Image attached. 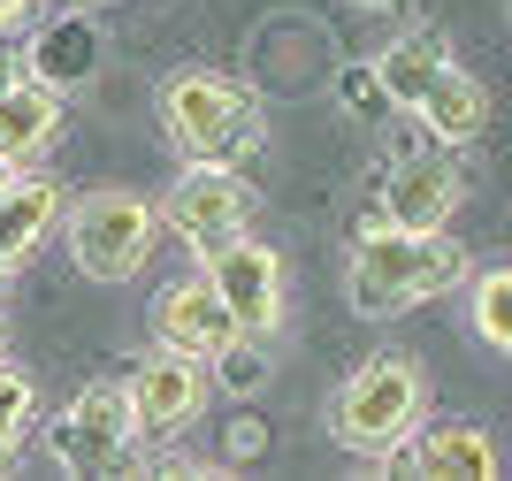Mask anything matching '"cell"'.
Masks as SVG:
<instances>
[{"label":"cell","mask_w":512,"mask_h":481,"mask_svg":"<svg viewBox=\"0 0 512 481\" xmlns=\"http://www.w3.org/2000/svg\"><path fill=\"white\" fill-rule=\"evenodd\" d=\"M467 268H474V252L451 230H398L390 214H375V222L352 230L344 298H352L360 321H390V314H406V306H421V298L459 291Z\"/></svg>","instance_id":"1"},{"label":"cell","mask_w":512,"mask_h":481,"mask_svg":"<svg viewBox=\"0 0 512 481\" xmlns=\"http://www.w3.org/2000/svg\"><path fill=\"white\" fill-rule=\"evenodd\" d=\"M153 115H161V130H169V146L184 153V161L245 168L268 146V107H260V92L245 77H230V69H176V77H161Z\"/></svg>","instance_id":"2"},{"label":"cell","mask_w":512,"mask_h":481,"mask_svg":"<svg viewBox=\"0 0 512 481\" xmlns=\"http://www.w3.org/2000/svg\"><path fill=\"white\" fill-rule=\"evenodd\" d=\"M329 443L337 451H352V459H375V451H390V443H406L413 428L428 420V375L421 359L406 352H375L367 367H352V375L337 382V398H329Z\"/></svg>","instance_id":"3"},{"label":"cell","mask_w":512,"mask_h":481,"mask_svg":"<svg viewBox=\"0 0 512 481\" xmlns=\"http://www.w3.org/2000/svg\"><path fill=\"white\" fill-rule=\"evenodd\" d=\"M153 237H161V207L146 191H85L69 207V260L92 283H130V275L153 260Z\"/></svg>","instance_id":"4"},{"label":"cell","mask_w":512,"mask_h":481,"mask_svg":"<svg viewBox=\"0 0 512 481\" xmlns=\"http://www.w3.org/2000/svg\"><path fill=\"white\" fill-rule=\"evenodd\" d=\"M253 207H260V191L245 168L230 161H192L184 176H176V191L161 199V230H176L184 245L207 260V252H222L230 237L253 230Z\"/></svg>","instance_id":"5"},{"label":"cell","mask_w":512,"mask_h":481,"mask_svg":"<svg viewBox=\"0 0 512 481\" xmlns=\"http://www.w3.org/2000/svg\"><path fill=\"white\" fill-rule=\"evenodd\" d=\"M54 466L62 474H85V481H100V474H123L130 466V443H138V413H130V382H115V375H100V382H85L77 398H69V413L54 420Z\"/></svg>","instance_id":"6"},{"label":"cell","mask_w":512,"mask_h":481,"mask_svg":"<svg viewBox=\"0 0 512 481\" xmlns=\"http://www.w3.org/2000/svg\"><path fill=\"white\" fill-rule=\"evenodd\" d=\"M130 413H138V443H176V436H192L199 413H207V367L184 352H161L153 344V359H138L130 367Z\"/></svg>","instance_id":"7"},{"label":"cell","mask_w":512,"mask_h":481,"mask_svg":"<svg viewBox=\"0 0 512 481\" xmlns=\"http://www.w3.org/2000/svg\"><path fill=\"white\" fill-rule=\"evenodd\" d=\"M207 283L222 291L237 336H260V344H268V336L283 329V260H276V245H260L253 230L230 237L222 252H207Z\"/></svg>","instance_id":"8"},{"label":"cell","mask_w":512,"mask_h":481,"mask_svg":"<svg viewBox=\"0 0 512 481\" xmlns=\"http://www.w3.org/2000/svg\"><path fill=\"white\" fill-rule=\"evenodd\" d=\"M390 481H490L497 474V436L482 420H436V428H413L406 443L375 451Z\"/></svg>","instance_id":"9"},{"label":"cell","mask_w":512,"mask_h":481,"mask_svg":"<svg viewBox=\"0 0 512 481\" xmlns=\"http://www.w3.org/2000/svg\"><path fill=\"white\" fill-rule=\"evenodd\" d=\"M459 191H467V176L451 168V146H413L390 161L383 176V214L398 222V230H451V214H459Z\"/></svg>","instance_id":"10"},{"label":"cell","mask_w":512,"mask_h":481,"mask_svg":"<svg viewBox=\"0 0 512 481\" xmlns=\"http://www.w3.org/2000/svg\"><path fill=\"white\" fill-rule=\"evenodd\" d=\"M146 321H153V344H161V352H184V359H199V367L237 336V321H230V306H222V291L207 283V268L161 283Z\"/></svg>","instance_id":"11"},{"label":"cell","mask_w":512,"mask_h":481,"mask_svg":"<svg viewBox=\"0 0 512 481\" xmlns=\"http://www.w3.org/2000/svg\"><path fill=\"white\" fill-rule=\"evenodd\" d=\"M100 23L92 16H69V8H54V16H39L31 23V39H23V77H39V84H54V92H77V84H92L100 77Z\"/></svg>","instance_id":"12"},{"label":"cell","mask_w":512,"mask_h":481,"mask_svg":"<svg viewBox=\"0 0 512 481\" xmlns=\"http://www.w3.org/2000/svg\"><path fill=\"white\" fill-rule=\"evenodd\" d=\"M54 214H62V184L54 176H16V184L0 191V291L31 268V252L54 230Z\"/></svg>","instance_id":"13"},{"label":"cell","mask_w":512,"mask_h":481,"mask_svg":"<svg viewBox=\"0 0 512 481\" xmlns=\"http://www.w3.org/2000/svg\"><path fill=\"white\" fill-rule=\"evenodd\" d=\"M413 115H421V130L436 138V146L459 153V146H474V138L490 130V84L474 77V69L444 62V77L421 92V107H413Z\"/></svg>","instance_id":"14"},{"label":"cell","mask_w":512,"mask_h":481,"mask_svg":"<svg viewBox=\"0 0 512 481\" xmlns=\"http://www.w3.org/2000/svg\"><path fill=\"white\" fill-rule=\"evenodd\" d=\"M54 138H62V92L39 77H16L8 92H0V161H39V153H54Z\"/></svg>","instance_id":"15"},{"label":"cell","mask_w":512,"mask_h":481,"mask_svg":"<svg viewBox=\"0 0 512 481\" xmlns=\"http://www.w3.org/2000/svg\"><path fill=\"white\" fill-rule=\"evenodd\" d=\"M444 62H451V46L436 39V31H398V39L375 54V77H383V92H390V107H421V92L436 77H444Z\"/></svg>","instance_id":"16"},{"label":"cell","mask_w":512,"mask_h":481,"mask_svg":"<svg viewBox=\"0 0 512 481\" xmlns=\"http://www.w3.org/2000/svg\"><path fill=\"white\" fill-rule=\"evenodd\" d=\"M467 329L490 344V352H512V268H467Z\"/></svg>","instance_id":"17"},{"label":"cell","mask_w":512,"mask_h":481,"mask_svg":"<svg viewBox=\"0 0 512 481\" xmlns=\"http://www.w3.org/2000/svg\"><path fill=\"white\" fill-rule=\"evenodd\" d=\"M31 413H39L31 375H23L16 359H0V474H8V459H16V443H23V428H31Z\"/></svg>","instance_id":"18"},{"label":"cell","mask_w":512,"mask_h":481,"mask_svg":"<svg viewBox=\"0 0 512 481\" xmlns=\"http://www.w3.org/2000/svg\"><path fill=\"white\" fill-rule=\"evenodd\" d=\"M207 367H214V382H222L230 398H260V390H268V352H260V336H230Z\"/></svg>","instance_id":"19"},{"label":"cell","mask_w":512,"mask_h":481,"mask_svg":"<svg viewBox=\"0 0 512 481\" xmlns=\"http://www.w3.org/2000/svg\"><path fill=\"white\" fill-rule=\"evenodd\" d=\"M337 107L352 115V123L390 115V92H383V77H375V62H344V69H337Z\"/></svg>","instance_id":"20"},{"label":"cell","mask_w":512,"mask_h":481,"mask_svg":"<svg viewBox=\"0 0 512 481\" xmlns=\"http://www.w3.org/2000/svg\"><path fill=\"white\" fill-rule=\"evenodd\" d=\"M222 451H230V459H260V451H268V428H260L253 413H237L230 436H222Z\"/></svg>","instance_id":"21"},{"label":"cell","mask_w":512,"mask_h":481,"mask_svg":"<svg viewBox=\"0 0 512 481\" xmlns=\"http://www.w3.org/2000/svg\"><path fill=\"white\" fill-rule=\"evenodd\" d=\"M138 474H153V481H192V474H214V466H199V459H184V451H153V459H138Z\"/></svg>","instance_id":"22"},{"label":"cell","mask_w":512,"mask_h":481,"mask_svg":"<svg viewBox=\"0 0 512 481\" xmlns=\"http://www.w3.org/2000/svg\"><path fill=\"white\" fill-rule=\"evenodd\" d=\"M31 16H46V0H0V39H8V31H23Z\"/></svg>","instance_id":"23"},{"label":"cell","mask_w":512,"mask_h":481,"mask_svg":"<svg viewBox=\"0 0 512 481\" xmlns=\"http://www.w3.org/2000/svg\"><path fill=\"white\" fill-rule=\"evenodd\" d=\"M352 8H360V16H413L421 0H352Z\"/></svg>","instance_id":"24"},{"label":"cell","mask_w":512,"mask_h":481,"mask_svg":"<svg viewBox=\"0 0 512 481\" xmlns=\"http://www.w3.org/2000/svg\"><path fill=\"white\" fill-rule=\"evenodd\" d=\"M46 8H69V16H100V8H115V0H46Z\"/></svg>","instance_id":"25"},{"label":"cell","mask_w":512,"mask_h":481,"mask_svg":"<svg viewBox=\"0 0 512 481\" xmlns=\"http://www.w3.org/2000/svg\"><path fill=\"white\" fill-rule=\"evenodd\" d=\"M23 77V62H16V54H8V46H0V92H8V84H16Z\"/></svg>","instance_id":"26"},{"label":"cell","mask_w":512,"mask_h":481,"mask_svg":"<svg viewBox=\"0 0 512 481\" xmlns=\"http://www.w3.org/2000/svg\"><path fill=\"white\" fill-rule=\"evenodd\" d=\"M16 176H23V168H16V161H0V191H8V184H16Z\"/></svg>","instance_id":"27"},{"label":"cell","mask_w":512,"mask_h":481,"mask_svg":"<svg viewBox=\"0 0 512 481\" xmlns=\"http://www.w3.org/2000/svg\"><path fill=\"white\" fill-rule=\"evenodd\" d=\"M0 336H8V314H0Z\"/></svg>","instance_id":"28"}]
</instances>
